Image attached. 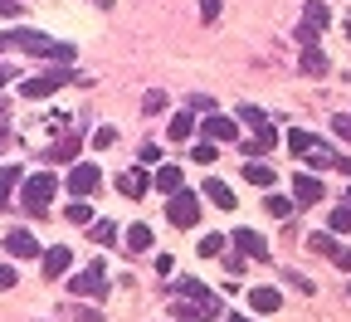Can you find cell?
<instances>
[{
    "mask_svg": "<svg viewBox=\"0 0 351 322\" xmlns=\"http://www.w3.org/2000/svg\"><path fill=\"white\" fill-rule=\"evenodd\" d=\"M10 44V49H25V54H39V59H73V49L69 44H59V39H49L44 30H29V25H20V30H10V34H0Z\"/></svg>",
    "mask_w": 351,
    "mask_h": 322,
    "instance_id": "obj_1",
    "label": "cell"
},
{
    "mask_svg": "<svg viewBox=\"0 0 351 322\" xmlns=\"http://www.w3.org/2000/svg\"><path fill=\"white\" fill-rule=\"evenodd\" d=\"M54 191H59V181H54L49 171H39V176L25 181V196H20V200H25L29 215H44V210H49V200H54Z\"/></svg>",
    "mask_w": 351,
    "mask_h": 322,
    "instance_id": "obj_2",
    "label": "cell"
},
{
    "mask_svg": "<svg viewBox=\"0 0 351 322\" xmlns=\"http://www.w3.org/2000/svg\"><path fill=\"white\" fill-rule=\"evenodd\" d=\"M166 220H171L176 229H195V225H200V200H195V191H176V196L166 200Z\"/></svg>",
    "mask_w": 351,
    "mask_h": 322,
    "instance_id": "obj_3",
    "label": "cell"
},
{
    "mask_svg": "<svg viewBox=\"0 0 351 322\" xmlns=\"http://www.w3.org/2000/svg\"><path fill=\"white\" fill-rule=\"evenodd\" d=\"M78 73L73 69H49V73H39V78H25L20 83V98H49V93H59L64 83H73Z\"/></svg>",
    "mask_w": 351,
    "mask_h": 322,
    "instance_id": "obj_4",
    "label": "cell"
},
{
    "mask_svg": "<svg viewBox=\"0 0 351 322\" xmlns=\"http://www.w3.org/2000/svg\"><path fill=\"white\" fill-rule=\"evenodd\" d=\"M103 186V171L93 166V161H73V171H69V186L64 191H73V200H88Z\"/></svg>",
    "mask_w": 351,
    "mask_h": 322,
    "instance_id": "obj_5",
    "label": "cell"
},
{
    "mask_svg": "<svg viewBox=\"0 0 351 322\" xmlns=\"http://www.w3.org/2000/svg\"><path fill=\"white\" fill-rule=\"evenodd\" d=\"M69 288H73V298H103L108 293V273H103V264H93V268H83V273H73L69 279Z\"/></svg>",
    "mask_w": 351,
    "mask_h": 322,
    "instance_id": "obj_6",
    "label": "cell"
},
{
    "mask_svg": "<svg viewBox=\"0 0 351 322\" xmlns=\"http://www.w3.org/2000/svg\"><path fill=\"white\" fill-rule=\"evenodd\" d=\"M171 317H176V322H210V317H219V308L195 303V298H176V303H171Z\"/></svg>",
    "mask_w": 351,
    "mask_h": 322,
    "instance_id": "obj_7",
    "label": "cell"
},
{
    "mask_svg": "<svg viewBox=\"0 0 351 322\" xmlns=\"http://www.w3.org/2000/svg\"><path fill=\"white\" fill-rule=\"evenodd\" d=\"M234 244L244 259H269V240L258 235V229H234Z\"/></svg>",
    "mask_w": 351,
    "mask_h": 322,
    "instance_id": "obj_8",
    "label": "cell"
},
{
    "mask_svg": "<svg viewBox=\"0 0 351 322\" xmlns=\"http://www.w3.org/2000/svg\"><path fill=\"white\" fill-rule=\"evenodd\" d=\"M249 308H254V317H269L283 308V293L278 288H249Z\"/></svg>",
    "mask_w": 351,
    "mask_h": 322,
    "instance_id": "obj_9",
    "label": "cell"
},
{
    "mask_svg": "<svg viewBox=\"0 0 351 322\" xmlns=\"http://www.w3.org/2000/svg\"><path fill=\"white\" fill-rule=\"evenodd\" d=\"M5 249H10L15 259H34V254H44L39 240L29 235V229H10V235H5Z\"/></svg>",
    "mask_w": 351,
    "mask_h": 322,
    "instance_id": "obj_10",
    "label": "cell"
},
{
    "mask_svg": "<svg viewBox=\"0 0 351 322\" xmlns=\"http://www.w3.org/2000/svg\"><path fill=\"white\" fill-rule=\"evenodd\" d=\"M307 244H313L317 254H327L332 264H341V268H351V249H341V244H337V235H313V240H307Z\"/></svg>",
    "mask_w": 351,
    "mask_h": 322,
    "instance_id": "obj_11",
    "label": "cell"
},
{
    "mask_svg": "<svg viewBox=\"0 0 351 322\" xmlns=\"http://www.w3.org/2000/svg\"><path fill=\"white\" fill-rule=\"evenodd\" d=\"M39 259H44V273H49V279H59V273H69V268H73V254H69V244H54V249H44Z\"/></svg>",
    "mask_w": 351,
    "mask_h": 322,
    "instance_id": "obj_12",
    "label": "cell"
},
{
    "mask_svg": "<svg viewBox=\"0 0 351 322\" xmlns=\"http://www.w3.org/2000/svg\"><path fill=\"white\" fill-rule=\"evenodd\" d=\"M117 191H122L127 200H137V196L152 191V176H147V171H122V176H117Z\"/></svg>",
    "mask_w": 351,
    "mask_h": 322,
    "instance_id": "obj_13",
    "label": "cell"
},
{
    "mask_svg": "<svg viewBox=\"0 0 351 322\" xmlns=\"http://www.w3.org/2000/svg\"><path fill=\"white\" fill-rule=\"evenodd\" d=\"M293 200L298 205H317L322 200V181L317 176H293Z\"/></svg>",
    "mask_w": 351,
    "mask_h": 322,
    "instance_id": "obj_14",
    "label": "cell"
},
{
    "mask_svg": "<svg viewBox=\"0 0 351 322\" xmlns=\"http://www.w3.org/2000/svg\"><path fill=\"white\" fill-rule=\"evenodd\" d=\"M239 122L234 117H205V142H234Z\"/></svg>",
    "mask_w": 351,
    "mask_h": 322,
    "instance_id": "obj_15",
    "label": "cell"
},
{
    "mask_svg": "<svg viewBox=\"0 0 351 322\" xmlns=\"http://www.w3.org/2000/svg\"><path fill=\"white\" fill-rule=\"evenodd\" d=\"M122 244H127V254H152V229L147 225H127V235H122Z\"/></svg>",
    "mask_w": 351,
    "mask_h": 322,
    "instance_id": "obj_16",
    "label": "cell"
},
{
    "mask_svg": "<svg viewBox=\"0 0 351 322\" xmlns=\"http://www.w3.org/2000/svg\"><path fill=\"white\" fill-rule=\"evenodd\" d=\"M200 191H205V200H215L219 210H234V191L225 186V181H215V176H210V181H205Z\"/></svg>",
    "mask_w": 351,
    "mask_h": 322,
    "instance_id": "obj_17",
    "label": "cell"
},
{
    "mask_svg": "<svg viewBox=\"0 0 351 322\" xmlns=\"http://www.w3.org/2000/svg\"><path fill=\"white\" fill-rule=\"evenodd\" d=\"M176 293H181V298H195V303H210V308H219V298H215L205 284H195V279H176Z\"/></svg>",
    "mask_w": 351,
    "mask_h": 322,
    "instance_id": "obj_18",
    "label": "cell"
},
{
    "mask_svg": "<svg viewBox=\"0 0 351 322\" xmlns=\"http://www.w3.org/2000/svg\"><path fill=\"white\" fill-rule=\"evenodd\" d=\"M152 186H156V191H171V196H176V191H186V181H181V166H161V171L152 176Z\"/></svg>",
    "mask_w": 351,
    "mask_h": 322,
    "instance_id": "obj_19",
    "label": "cell"
},
{
    "mask_svg": "<svg viewBox=\"0 0 351 322\" xmlns=\"http://www.w3.org/2000/svg\"><path fill=\"white\" fill-rule=\"evenodd\" d=\"M244 181H249V186H274V166L269 161H244Z\"/></svg>",
    "mask_w": 351,
    "mask_h": 322,
    "instance_id": "obj_20",
    "label": "cell"
},
{
    "mask_svg": "<svg viewBox=\"0 0 351 322\" xmlns=\"http://www.w3.org/2000/svg\"><path fill=\"white\" fill-rule=\"evenodd\" d=\"M302 73L307 78H322L327 73V54L317 49V44H313V49H302Z\"/></svg>",
    "mask_w": 351,
    "mask_h": 322,
    "instance_id": "obj_21",
    "label": "cell"
},
{
    "mask_svg": "<svg viewBox=\"0 0 351 322\" xmlns=\"http://www.w3.org/2000/svg\"><path fill=\"white\" fill-rule=\"evenodd\" d=\"M15 186H20V166H0V210L10 205V196H15Z\"/></svg>",
    "mask_w": 351,
    "mask_h": 322,
    "instance_id": "obj_22",
    "label": "cell"
},
{
    "mask_svg": "<svg viewBox=\"0 0 351 322\" xmlns=\"http://www.w3.org/2000/svg\"><path fill=\"white\" fill-rule=\"evenodd\" d=\"M313 147H317V137H313V132H302V127L288 132V152H293V157H307Z\"/></svg>",
    "mask_w": 351,
    "mask_h": 322,
    "instance_id": "obj_23",
    "label": "cell"
},
{
    "mask_svg": "<svg viewBox=\"0 0 351 322\" xmlns=\"http://www.w3.org/2000/svg\"><path fill=\"white\" fill-rule=\"evenodd\" d=\"M88 235H93V244H117V225L112 220H93V225H88Z\"/></svg>",
    "mask_w": 351,
    "mask_h": 322,
    "instance_id": "obj_24",
    "label": "cell"
},
{
    "mask_svg": "<svg viewBox=\"0 0 351 322\" xmlns=\"http://www.w3.org/2000/svg\"><path fill=\"white\" fill-rule=\"evenodd\" d=\"M302 25H313V30H327V25H332V10L322 5V0H313V5L302 10Z\"/></svg>",
    "mask_w": 351,
    "mask_h": 322,
    "instance_id": "obj_25",
    "label": "cell"
},
{
    "mask_svg": "<svg viewBox=\"0 0 351 322\" xmlns=\"http://www.w3.org/2000/svg\"><path fill=\"white\" fill-rule=\"evenodd\" d=\"M64 220H69V225H93L98 215H93V205H88V200H73V205L64 210Z\"/></svg>",
    "mask_w": 351,
    "mask_h": 322,
    "instance_id": "obj_26",
    "label": "cell"
},
{
    "mask_svg": "<svg viewBox=\"0 0 351 322\" xmlns=\"http://www.w3.org/2000/svg\"><path fill=\"white\" fill-rule=\"evenodd\" d=\"M191 132H195V117H191V113H176V117H171V142H186Z\"/></svg>",
    "mask_w": 351,
    "mask_h": 322,
    "instance_id": "obj_27",
    "label": "cell"
},
{
    "mask_svg": "<svg viewBox=\"0 0 351 322\" xmlns=\"http://www.w3.org/2000/svg\"><path fill=\"white\" fill-rule=\"evenodd\" d=\"M78 157V137H64L54 152H44V161H73Z\"/></svg>",
    "mask_w": 351,
    "mask_h": 322,
    "instance_id": "obj_28",
    "label": "cell"
},
{
    "mask_svg": "<svg viewBox=\"0 0 351 322\" xmlns=\"http://www.w3.org/2000/svg\"><path fill=\"white\" fill-rule=\"evenodd\" d=\"M239 122H244V127H254V132H258V127H263V122H269V113H263V108H254V103H244V108H239Z\"/></svg>",
    "mask_w": 351,
    "mask_h": 322,
    "instance_id": "obj_29",
    "label": "cell"
},
{
    "mask_svg": "<svg viewBox=\"0 0 351 322\" xmlns=\"http://www.w3.org/2000/svg\"><path fill=\"white\" fill-rule=\"evenodd\" d=\"M219 254H225V240H219V235H205V240H200V259H219Z\"/></svg>",
    "mask_w": 351,
    "mask_h": 322,
    "instance_id": "obj_30",
    "label": "cell"
},
{
    "mask_svg": "<svg viewBox=\"0 0 351 322\" xmlns=\"http://www.w3.org/2000/svg\"><path fill=\"white\" fill-rule=\"evenodd\" d=\"M20 284V268H10V264H0V293H10Z\"/></svg>",
    "mask_w": 351,
    "mask_h": 322,
    "instance_id": "obj_31",
    "label": "cell"
},
{
    "mask_svg": "<svg viewBox=\"0 0 351 322\" xmlns=\"http://www.w3.org/2000/svg\"><path fill=\"white\" fill-rule=\"evenodd\" d=\"M263 210H269V215H288L293 200H288V196H269V200H263Z\"/></svg>",
    "mask_w": 351,
    "mask_h": 322,
    "instance_id": "obj_32",
    "label": "cell"
},
{
    "mask_svg": "<svg viewBox=\"0 0 351 322\" xmlns=\"http://www.w3.org/2000/svg\"><path fill=\"white\" fill-rule=\"evenodd\" d=\"M332 132L351 142V113H332Z\"/></svg>",
    "mask_w": 351,
    "mask_h": 322,
    "instance_id": "obj_33",
    "label": "cell"
},
{
    "mask_svg": "<svg viewBox=\"0 0 351 322\" xmlns=\"http://www.w3.org/2000/svg\"><path fill=\"white\" fill-rule=\"evenodd\" d=\"M293 39L302 44V49H313V44H317V30H313V25H298V30H293Z\"/></svg>",
    "mask_w": 351,
    "mask_h": 322,
    "instance_id": "obj_34",
    "label": "cell"
},
{
    "mask_svg": "<svg viewBox=\"0 0 351 322\" xmlns=\"http://www.w3.org/2000/svg\"><path fill=\"white\" fill-rule=\"evenodd\" d=\"M142 108H147V113H161V108H166V93H161V88H152V93L142 98Z\"/></svg>",
    "mask_w": 351,
    "mask_h": 322,
    "instance_id": "obj_35",
    "label": "cell"
},
{
    "mask_svg": "<svg viewBox=\"0 0 351 322\" xmlns=\"http://www.w3.org/2000/svg\"><path fill=\"white\" fill-rule=\"evenodd\" d=\"M112 142H117V127H98L93 132V147H112Z\"/></svg>",
    "mask_w": 351,
    "mask_h": 322,
    "instance_id": "obj_36",
    "label": "cell"
},
{
    "mask_svg": "<svg viewBox=\"0 0 351 322\" xmlns=\"http://www.w3.org/2000/svg\"><path fill=\"white\" fill-rule=\"evenodd\" d=\"M219 10H225V0H200V20H215Z\"/></svg>",
    "mask_w": 351,
    "mask_h": 322,
    "instance_id": "obj_37",
    "label": "cell"
},
{
    "mask_svg": "<svg viewBox=\"0 0 351 322\" xmlns=\"http://www.w3.org/2000/svg\"><path fill=\"white\" fill-rule=\"evenodd\" d=\"M191 157H195V161H205V166H210V161H215V142H200V147H191Z\"/></svg>",
    "mask_w": 351,
    "mask_h": 322,
    "instance_id": "obj_38",
    "label": "cell"
},
{
    "mask_svg": "<svg viewBox=\"0 0 351 322\" xmlns=\"http://www.w3.org/2000/svg\"><path fill=\"white\" fill-rule=\"evenodd\" d=\"M332 229H351V205H341V210H332Z\"/></svg>",
    "mask_w": 351,
    "mask_h": 322,
    "instance_id": "obj_39",
    "label": "cell"
},
{
    "mask_svg": "<svg viewBox=\"0 0 351 322\" xmlns=\"http://www.w3.org/2000/svg\"><path fill=\"white\" fill-rule=\"evenodd\" d=\"M137 157H142V161H147V166H156V161H161V147H156V142H147V147H142V152H137Z\"/></svg>",
    "mask_w": 351,
    "mask_h": 322,
    "instance_id": "obj_40",
    "label": "cell"
},
{
    "mask_svg": "<svg viewBox=\"0 0 351 322\" xmlns=\"http://www.w3.org/2000/svg\"><path fill=\"white\" fill-rule=\"evenodd\" d=\"M73 317H78V322H103V312H98V308H73Z\"/></svg>",
    "mask_w": 351,
    "mask_h": 322,
    "instance_id": "obj_41",
    "label": "cell"
},
{
    "mask_svg": "<svg viewBox=\"0 0 351 322\" xmlns=\"http://www.w3.org/2000/svg\"><path fill=\"white\" fill-rule=\"evenodd\" d=\"M156 273H166V279H171V273H176V259H171V254H156Z\"/></svg>",
    "mask_w": 351,
    "mask_h": 322,
    "instance_id": "obj_42",
    "label": "cell"
},
{
    "mask_svg": "<svg viewBox=\"0 0 351 322\" xmlns=\"http://www.w3.org/2000/svg\"><path fill=\"white\" fill-rule=\"evenodd\" d=\"M15 10H20V0H0V15H5V20H10Z\"/></svg>",
    "mask_w": 351,
    "mask_h": 322,
    "instance_id": "obj_43",
    "label": "cell"
},
{
    "mask_svg": "<svg viewBox=\"0 0 351 322\" xmlns=\"http://www.w3.org/2000/svg\"><path fill=\"white\" fill-rule=\"evenodd\" d=\"M10 73H15L10 64H0V88H5V83H10Z\"/></svg>",
    "mask_w": 351,
    "mask_h": 322,
    "instance_id": "obj_44",
    "label": "cell"
},
{
    "mask_svg": "<svg viewBox=\"0 0 351 322\" xmlns=\"http://www.w3.org/2000/svg\"><path fill=\"white\" fill-rule=\"evenodd\" d=\"M225 322H258V317H225Z\"/></svg>",
    "mask_w": 351,
    "mask_h": 322,
    "instance_id": "obj_45",
    "label": "cell"
},
{
    "mask_svg": "<svg viewBox=\"0 0 351 322\" xmlns=\"http://www.w3.org/2000/svg\"><path fill=\"white\" fill-rule=\"evenodd\" d=\"M0 49H5V39H0Z\"/></svg>",
    "mask_w": 351,
    "mask_h": 322,
    "instance_id": "obj_46",
    "label": "cell"
},
{
    "mask_svg": "<svg viewBox=\"0 0 351 322\" xmlns=\"http://www.w3.org/2000/svg\"><path fill=\"white\" fill-rule=\"evenodd\" d=\"M346 200H351V191H346Z\"/></svg>",
    "mask_w": 351,
    "mask_h": 322,
    "instance_id": "obj_47",
    "label": "cell"
}]
</instances>
